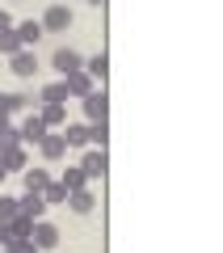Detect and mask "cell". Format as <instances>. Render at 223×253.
I'll use <instances>...</instances> for the list:
<instances>
[{
    "instance_id": "1",
    "label": "cell",
    "mask_w": 223,
    "mask_h": 253,
    "mask_svg": "<svg viewBox=\"0 0 223 253\" xmlns=\"http://www.w3.org/2000/svg\"><path fill=\"white\" fill-rule=\"evenodd\" d=\"M84 114H89V123H110V97H106V89H93L89 97H84Z\"/></svg>"
},
{
    "instance_id": "2",
    "label": "cell",
    "mask_w": 223,
    "mask_h": 253,
    "mask_svg": "<svg viewBox=\"0 0 223 253\" xmlns=\"http://www.w3.org/2000/svg\"><path fill=\"white\" fill-rule=\"evenodd\" d=\"M30 241H34L38 249L51 253V249H59L63 236H59V228H55V224H46V219H34V236H30Z\"/></svg>"
},
{
    "instance_id": "3",
    "label": "cell",
    "mask_w": 223,
    "mask_h": 253,
    "mask_svg": "<svg viewBox=\"0 0 223 253\" xmlns=\"http://www.w3.org/2000/svg\"><path fill=\"white\" fill-rule=\"evenodd\" d=\"M68 26H72V13H68V4H51V9L42 13V30H46V34H63Z\"/></svg>"
},
{
    "instance_id": "4",
    "label": "cell",
    "mask_w": 223,
    "mask_h": 253,
    "mask_svg": "<svg viewBox=\"0 0 223 253\" xmlns=\"http://www.w3.org/2000/svg\"><path fill=\"white\" fill-rule=\"evenodd\" d=\"M80 68H84L80 51H72V46H59V51H55V72L59 76H72V72H80Z\"/></svg>"
},
{
    "instance_id": "5",
    "label": "cell",
    "mask_w": 223,
    "mask_h": 253,
    "mask_svg": "<svg viewBox=\"0 0 223 253\" xmlns=\"http://www.w3.org/2000/svg\"><path fill=\"white\" fill-rule=\"evenodd\" d=\"M80 169L89 173V181H97V177H106V169H110V156H106V148H97V152H89L80 161Z\"/></svg>"
},
{
    "instance_id": "6",
    "label": "cell",
    "mask_w": 223,
    "mask_h": 253,
    "mask_svg": "<svg viewBox=\"0 0 223 253\" xmlns=\"http://www.w3.org/2000/svg\"><path fill=\"white\" fill-rule=\"evenodd\" d=\"M9 59H13V72H17L21 81H30V76L38 72V59H34V51H30V46H21V51L9 55Z\"/></svg>"
},
{
    "instance_id": "7",
    "label": "cell",
    "mask_w": 223,
    "mask_h": 253,
    "mask_svg": "<svg viewBox=\"0 0 223 253\" xmlns=\"http://www.w3.org/2000/svg\"><path fill=\"white\" fill-rule=\"evenodd\" d=\"M46 207H51V203H46L42 194H38V190H26V194H21V215L42 219V215H46Z\"/></svg>"
},
{
    "instance_id": "8",
    "label": "cell",
    "mask_w": 223,
    "mask_h": 253,
    "mask_svg": "<svg viewBox=\"0 0 223 253\" xmlns=\"http://www.w3.org/2000/svg\"><path fill=\"white\" fill-rule=\"evenodd\" d=\"M46 131H51V126L42 123V114H34V118H26V123H21V144H38V139H42Z\"/></svg>"
},
{
    "instance_id": "9",
    "label": "cell",
    "mask_w": 223,
    "mask_h": 253,
    "mask_svg": "<svg viewBox=\"0 0 223 253\" xmlns=\"http://www.w3.org/2000/svg\"><path fill=\"white\" fill-rule=\"evenodd\" d=\"M63 81H68L72 97H89V93H93V76L84 72V68H80V72H72V76H63Z\"/></svg>"
},
{
    "instance_id": "10",
    "label": "cell",
    "mask_w": 223,
    "mask_h": 253,
    "mask_svg": "<svg viewBox=\"0 0 223 253\" xmlns=\"http://www.w3.org/2000/svg\"><path fill=\"white\" fill-rule=\"evenodd\" d=\"M42 123L46 126H68V110H63V101H42Z\"/></svg>"
},
{
    "instance_id": "11",
    "label": "cell",
    "mask_w": 223,
    "mask_h": 253,
    "mask_svg": "<svg viewBox=\"0 0 223 253\" xmlns=\"http://www.w3.org/2000/svg\"><path fill=\"white\" fill-rule=\"evenodd\" d=\"M38 148H42L46 161H59V156L68 152V139H63V135H42V139H38Z\"/></svg>"
},
{
    "instance_id": "12",
    "label": "cell",
    "mask_w": 223,
    "mask_h": 253,
    "mask_svg": "<svg viewBox=\"0 0 223 253\" xmlns=\"http://www.w3.org/2000/svg\"><path fill=\"white\" fill-rule=\"evenodd\" d=\"M0 165H4V169L9 173H26V148H9V152H0Z\"/></svg>"
},
{
    "instance_id": "13",
    "label": "cell",
    "mask_w": 223,
    "mask_h": 253,
    "mask_svg": "<svg viewBox=\"0 0 223 253\" xmlns=\"http://www.w3.org/2000/svg\"><path fill=\"white\" fill-rule=\"evenodd\" d=\"M93 203H97V199H93L89 190H72V194H68V207L76 211V215H89V211H93Z\"/></svg>"
},
{
    "instance_id": "14",
    "label": "cell",
    "mask_w": 223,
    "mask_h": 253,
    "mask_svg": "<svg viewBox=\"0 0 223 253\" xmlns=\"http://www.w3.org/2000/svg\"><path fill=\"white\" fill-rule=\"evenodd\" d=\"M17 144H21V131L9 126V118L0 114V152H9V148H17Z\"/></svg>"
},
{
    "instance_id": "15",
    "label": "cell",
    "mask_w": 223,
    "mask_h": 253,
    "mask_svg": "<svg viewBox=\"0 0 223 253\" xmlns=\"http://www.w3.org/2000/svg\"><path fill=\"white\" fill-rule=\"evenodd\" d=\"M63 139H68V148H84V144H89V126L68 123V126H63Z\"/></svg>"
},
{
    "instance_id": "16",
    "label": "cell",
    "mask_w": 223,
    "mask_h": 253,
    "mask_svg": "<svg viewBox=\"0 0 223 253\" xmlns=\"http://www.w3.org/2000/svg\"><path fill=\"white\" fill-rule=\"evenodd\" d=\"M84 72H89L93 81H106V76H110V59H106V51L93 55V59H84Z\"/></svg>"
},
{
    "instance_id": "17",
    "label": "cell",
    "mask_w": 223,
    "mask_h": 253,
    "mask_svg": "<svg viewBox=\"0 0 223 253\" xmlns=\"http://www.w3.org/2000/svg\"><path fill=\"white\" fill-rule=\"evenodd\" d=\"M17 34H21V46H34L38 38L46 34V30H42V21H21V26H17Z\"/></svg>"
},
{
    "instance_id": "18",
    "label": "cell",
    "mask_w": 223,
    "mask_h": 253,
    "mask_svg": "<svg viewBox=\"0 0 223 253\" xmlns=\"http://www.w3.org/2000/svg\"><path fill=\"white\" fill-rule=\"evenodd\" d=\"M46 186H51V173L46 169H26V190H38V194H42Z\"/></svg>"
},
{
    "instance_id": "19",
    "label": "cell",
    "mask_w": 223,
    "mask_h": 253,
    "mask_svg": "<svg viewBox=\"0 0 223 253\" xmlns=\"http://www.w3.org/2000/svg\"><path fill=\"white\" fill-rule=\"evenodd\" d=\"M21 106H26V97H21V93H0V114H4V118L17 114Z\"/></svg>"
},
{
    "instance_id": "20",
    "label": "cell",
    "mask_w": 223,
    "mask_h": 253,
    "mask_svg": "<svg viewBox=\"0 0 223 253\" xmlns=\"http://www.w3.org/2000/svg\"><path fill=\"white\" fill-rule=\"evenodd\" d=\"M42 199L51 203V207H55V203H63V207H68V186H63V181H51V186L42 190Z\"/></svg>"
},
{
    "instance_id": "21",
    "label": "cell",
    "mask_w": 223,
    "mask_h": 253,
    "mask_svg": "<svg viewBox=\"0 0 223 253\" xmlns=\"http://www.w3.org/2000/svg\"><path fill=\"white\" fill-rule=\"evenodd\" d=\"M21 215V199L13 194H0V219H17Z\"/></svg>"
},
{
    "instance_id": "22",
    "label": "cell",
    "mask_w": 223,
    "mask_h": 253,
    "mask_svg": "<svg viewBox=\"0 0 223 253\" xmlns=\"http://www.w3.org/2000/svg\"><path fill=\"white\" fill-rule=\"evenodd\" d=\"M84 181H89V173H84L80 165H76V169H68V173H63V186H68V194H72V190H84Z\"/></svg>"
},
{
    "instance_id": "23",
    "label": "cell",
    "mask_w": 223,
    "mask_h": 253,
    "mask_svg": "<svg viewBox=\"0 0 223 253\" xmlns=\"http://www.w3.org/2000/svg\"><path fill=\"white\" fill-rule=\"evenodd\" d=\"M72 93H68V81H55V84H46L42 89V101H68Z\"/></svg>"
},
{
    "instance_id": "24",
    "label": "cell",
    "mask_w": 223,
    "mask_h": 253,
    "mask_svg": "<svg viewBox=\"0 0 223 253\" xmlns=\"http://www.w3.org/2000/svg\"><path fill=\"white\" fill-rule=\"evenodd\" d=\"M106 139H110V123H89V144L106 148Z\"/></svg>"
},
{
    "instance_id": "25",
    "label": "cell",
    "mask_w": 223,
    "mask_h": 253,
    "mask_svg": "<svg viewBox=\"0 0 223 253\" xmlns=\"http://www.w3.org/2000/svg\"><path fill=\"white\" fill-rule=\"evenodd\" d=\"M9 228H13V236H26V241L34 236V219H30V215H17V219H9Z\"/></svg>"
},
{
    "instance_id": "26",
    "label": "cell",
    "mask_w": 223,
    "mask_h": 253,
    "mask_svg": "<svg viewBox=\"0 0 223 253\" xmlns=\"http://www.w3.org/2000/svg\"><path fill=\"white\" fill-rule=\"evenodd\" d=\"M4 253H38V245L26 241V236H13V241L4 245Z\"/></svg>"
},
{
    "instance_id": "27",
    "label": "cell",
    "mask_w": 223,
    "mask_h": 253,
    "mask_svg": "<svg viewBox=\"0 0 223 253\" xmlns=\"http://www.w3.org/2000/svg\"><path fill=\"white\" fill-rule=\"evenodd\" d=\"M13 241V228H9V219H0V249Z\"/></svg>"
},
{
    "instance_id": "28",
    "label": "cell",
    "mask_w": 223,
    "mask_h": 253,
    "mask_svg": "<svg viewBox=\"0 0 223 253\" xmlns=\"http://www.w3.org/2000/svg\"><path fill=\"white\" fill-rule=\"evenodd\" d=\"M4 177H9V169H4V165H0V181H4Z\"/></svg>"
},
{
    "instance_id": "29",
    "label": "cell",
    "mask_w": 223,
    "mask_h": 253,
    "mask_svg": "<svg viewBox=\"0 0 223 253\" xmlns=\"http://www.w3.org/2000/svg\"><path fill=\"white\" fill-rule=\"evenodd\" d=\"M89 4H106V0H89Z\"/></svg>"
}]
</instances>
